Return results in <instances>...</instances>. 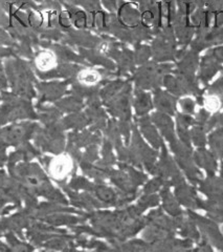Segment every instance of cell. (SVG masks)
Returning a JSON list of instances; mask_svg holds the SVG:
<instances>
[{
  "instance_id": "cell-1",
  "label": "cell",
  "mask_w": 223,
  "mask_h": 252,
  "mask_svg": "<svg viewBox=\"0 0 223 252\" xmlns=\"http://www.w3.org/2000/svg\"><path fill=\"white\" fill-rule=\"evenodd\" d=\"M171 63L150 62L141 66L134 76L135 83L140 89H159L163 85V79L167 74L173 72Z\"/></svg>"
},
{
  "instance_id": "cell-2",
  "label": "cell",
  "mask_w": 223,
  "mask_h": 252,
  "mask_svg": "<svg viewBox=\"0 0 223 252\" xmlns=\"http://www.w3.org/2000/svg\"><path fill=\"white\" fill-rule=\"evenodd\" d=\"M177 45L172 25L163 27L151 47L154 60L156 62L175 61L177 58Z\"/></svg>"
},
{
  "instance_id": "cell-3",
  "label": "cell",
  "mask_w": 223,
  "mask_h": 252,
  "mask_svg": "<svg viewBox=\"0 0 223 252\" xmlns=\"http://www.w3.org/2000/svg\"><path fill=\"white\" fill-rule=\"evenodd\" d=\"M170 146L178 167L185 172L186 177L191 183L193 185H198L202 180V175L194 161L192 146L185 144L179 139L173 141L172 143H170Z\"/></svg>"
},
{
  "instance_id": "cell-4",
  "label": "cell",
  "mask_w": 223,
  "mask_h": 252,
  "mask_svg": "<svg viewBox=\"0 0 223 252\" xmlns=\"http://www.w3.org/2000/svg\"><path fill=\"white\" fill-rule=\"evenodd\" d=\"M187 216L198 226L202 238H204L217 248L223 250V235L213 220L197 215L195 211H193V209H188Z\"/></svg>"
},
{
  "instance_id": "cell-5",
  "label": "cell",
  "mask_w": 223,
  "mask_h": 252,
  "mask_svg": "<svg viewBox=\"0 0 223 252\" xmlns=\"http://www.w3.org/2000/svg\"><path fill=\"white\" fill-rule=\"evenodd\" d=\"M223 42V27H208L196 29V36L190 43V49L196 53L208 49V47L218 45Z\"/></svg>"
},
{
  "instance_id": "cell-6",
  "label": "cell",
  "mask_w": 223,
  "mask_h": 252,
  "mask_svg": "<svg viewBox=\"0 0 223 252\" xmlns=\"http://www.w3.org/2000/svg\"><path fill=\"white\" fill-rule=\"evenodd\" d=\"M162 147V158L156 168V172L159 177L166 181V184L168 186H175L184 182L185 178L182 176L176 161H175V159L173 160V158L169 155L168 151H167V148L164 145Z\"/></svg>"
},
{
  "instance_id": "cell-7",
  "label": "cell",
  "mask_w": 223,
  "mask_h": 252,
  "mask_svg": "<svg viewBox=\"0 0 223 252\" xmlns=\"http://www.w3.org/2000/svg\"><path fill=\"white\" fill-rule=\"evenodd\" d=\"M139 12L141 22L153 33L157 34L163 29L162 2L157 0H139Z\"/></svg>"
},
{
  "instance_id": "cell-8",
  "label": "cell",
  "mask_w": 223,
  "mask_h": 252,
  "mask_svg": "<svg viewBox=\"0 0 223 252\" xmlns=\"http://www.w3.org/2000/svg\"><path fill=\"white\" fill-rule=\"evenodd\" d=\"M176 66L173 69V74L189 78H197L196 73L199 67L198 53L193 50L182 47L177 52Z\"/></svg>"
},
{
  "instance_id": "cell-9",
  "label": "cell",
  "mask_w": 223,
  "mask_h": 252,
  "mask_svg": "<svg viewBox=\"0 0 223 252\" xmlns=\"http://www.w3.org/2000/svg\"><path fill=\"white\" fill-rule=\"evenodd\" d=\"M172 27L175 37H176L177 44L181 47H187L190 45L195 35L196 28L193 26L189 16L177 12L172 22Z\"/></svg>"
},
{
  "instance_id": "cell-10",
  "label": "cell",
  "mask_w": 223,
  "mask_h": 252,
  "mask_svg": "<svg viewBox=\"0 0 223 252\" xmlns=\"http://www.w3.org/2000/svg\"><path fill=\"white\" fill-rule=\"evenodd\" d=\"M130 84L125 83L123 88L106 102L111 114L128 119L130 117Z\"/></svg>"
},
{
  "instance_id": "cell-11",
  "label": "cell",
  "mask_w": 223,
  "mask_h": 252,
  "mask_svg": "<svg viewBox=\"0 0 223 252\" xmlns=\"http://www.w3.org/2000/svg\"><path fill=\"white\" fill-rule=\"evenodd\" d=\"M174 195L178 203L188 209H200L201 201L198 198L196 189L188 185L185 181L174 186Z\"/></svg>"
},
{
  "instance_id": "cell-12",
  "label": "cell",
  "mask_w": 223,
  "mask_h": 252,
  "mask_svg": "<svg viewBox=\"0 0 223 252\" xmlns=\"http://www.w3.org/2000/svg\"><path fill=\"white\" fill-rule=\"evenodd\" d=\"M221 68V63L210 52H208L201 58V61L199 62V73L197 77L198 81L206 85Z\"/></svg>"
},
{
  "instance_id": "cell-13",
  "label": "cell",
  "mask_w": 223,
  "mask_h": 252,
  "mask_svg": "<svg viewBox=\"0 0 223 252\" xmlns=\"http://www.w3.org/2000/svg\"><path fill=\"white\" fill-rule=\"evenodd\" d=\"M199 190L204 193L210 200L223 201V179L209 176L199 182Z\"/></svg>"
},
{
  "instance_id": "cell-14",
  "label": "cell",
  "mask_w": 223,
  "mask_h": 252,
  "mask_svg": "<svg viewBox=\"0 0 223 252\" xmlns=\"http://www.w3.org/2000/svg\"><path fill=\"white\" fill-rule=\"evenodd\" d=\"M117 12L118 19L127 27L134 28L142 23L140 12L132 3L119 1Z\"/></svg>"
},
{
  "instance_id": "cell-15",
  "label": "cell",
  "mask_w": 223,
  "mask_h": 252,
  "mask_svg": "<svg viewBox=\"0 0 223 252\" xmlns=\"http://www.w3.org/2000/svg\"><path fill=\"white\" fill-rule=\"evenodd\" d=\"M177 97L170 94L169 92H165L157 89L154 94V105L159 112L173 116L176 114L177 107Z\"/></svg>"
},
{
  "instance_id": "cell-16",
  "label": "cell",
  "mask_w": 223,
  "mask_h": 252,
  "mask_svg": "<svg viewBox=\"0 0 223 252\" xmlns=\"http://www.w3.org/2000/svg\"><path fill=\"white\" fill-rule=\"evenodd\" d=\"M193 158L198 167L203 168L209 176L215 175L217 170V158L212 152L206 151L204 147H199L193 154Z\"/></svg>"
},
{
  "instance_id": "cell-17",
  "label": "cell",
  "mask_w": 223,
  "mask_h": 252,
  "mask_svg": "<svg viewBox=\"0 0 223 252\" xmlns=\"http://www.w3.org/2000/svg\"><path fill=\"white\" fill-rule=\"evenodd\" d=\"M152 120L158 126V128L161 129L164 137L169 141V143H172L173 141L177 139L174 129V123L170 115L157 112L152 115Z\"/></svg>"
},
{
  "instance_id": "cell-18",
  "label": "cell",
  "mask_w": 223,
  "mask_h": 252,
  "mask_svg": "<svg viewBox=\"0 0 223 252\" xmlns=\"http://www.w3.org/2000/svg\"><path fill=\"white\" fill-rule=\"evenodd\" d=\"M184 239H190L193 242H199L201 239V234L197 229V225L188 216L185 218L181 216L178 218L177 231Z\"/></svg>"
},
{
  "instance_id": "cell-19",
  "label": "cell",
  "mask_w": 223,
  "mask_h": 252,
  "mask_svg": "<svg viewBox=\"0 0 223 252\" xmlns=\"http://www.w3.org/2000/svg\"><path fill=\"white\" fill-rule=\"evenodd\" d=\"M194 125V118L184 113H176V127L178 139L185 144L191 146L190 126Z\"/></svg>"
},
{
  "instance_id": "cell-20",
  "label": "cell",
  "mask_w": 223,
  "mask_h": 252,
  "mask_svg": "<svg viewBox=\"0 0 223 252\" xmlns=\"http://www.w3.org/2000/svg\"><path fill=\"white\" fill-rule=\"evenodd\" d=\"M76 78L78 84L84 86H98L105 78V74L94 68H82L79 69Z\"/></svg>"
},
{
  "instance_id": "cell-21",
  "label": "cell",
  "mask_w": 223,
  "mask_h": 252,
  "mask_svg": "<svg viewBox=\"0 0 223 252\" xmlns=\"http://www.w3.org/2000/svg\"><path fill=\"white\" fill-rule=\"evenodd\" d=\"M193 241L190 239H176L173 236L167 238L161 242H157V250H168V251H186L193 248Z\"/></svg>"
},
{
  "instance_id": "cell-22",
  "label": "cell",
  "mask_w": 223,
  "mask_h": 252,
  "mask_svg": "<svg viewBox=\"0 0 223 252\" xmlns=\"http://www.w3.org/2000/svg\"><path fill=\"white\" fill-rule=\"evenodd\" d=\"M170 186H167L162 190V198L164 203V209L173 218H179L184 216V212L181 210L180 204L178 203L175 195L171 192Z\"/></svg>"
},
{
  "instance_id": "cell-23",
  "label": "cell",
  "mask_w": 223,
  "mask_h": 252,
  "mask_svg": "<svg viewBox=\"0 0 223 252\" xmlns=\"http://www.w3.org/2000/svg\"><path fill=\"white\" fill-rule=\"evenodd\" d=\"M163 85L167 89V91L174 94L175 97H182L186 96V94H189L186 84L173 73L167 74L164 77Z\"/></svg>"
},
{
  "instance_id": "cell-24",
  "label": "cell",
  "mask_w": 223,
  "mask_h": 252,
  "mask_svg": "<svg viewBox=\"0 0 223 252\" xmlns=\"http://www.w3.org/2000/svg\"><path fill=\"white\" fill-rule=\"evenodd\" d=\"M200 209L206 211V214L215 222L223 223V201L208 200L201 201Z\"/></svg>"
},
{
  "instance_id": "cell-25",
  "label": "cell",
  "mask_w": 223,
  "mask_h": 252,
  "mask_svg": "<svg viewBox=\"0 0 223 252\" xmlns=\"http://www.w3.org/2000/svg\"><path fill=\"white\" fill-rule=\"evenodd\" d=\"M209 144L213 155L221 159L223 158V127L214 130L209 136Z\"/></svg>"
},
{
  "instance_id": "cell-26",
  "label": "cell",
  "mask_w": 223,
  "mask_h": 252,
  "mask_svg": "<svg viewBox=\"0 0 223 252\" xmlns=\"http://www.w3.org/2000/svg\"><path fill=\"white\" fill-rule=\"evenodd\" d=\"M134 107L138 115H145L148 112H150L153 107V103L152 100H151L150 94L141 91L137 92L134 99Z\"/></svg>"
},
{
  "instance_id": "cell-27",
  "label": "cell",
  "mask_w": 223,
  "mask_h": 252,
  "mask_svg": "<svg viewBox=\"0 0 223 252\" xmlns=\"http://www.w3.org/2000/svg\"><path fill=\"white\" fill-rule=\"evenodd\" d=\"M70 37L75 42L86 47H100L103 43V40H101V39L88 33H85V32H71Z\"/></svg>"
},
{
  "instance_id": "cell-28",
  "label": "cell",
  "mask_w": 223,
  "mask_h": 252,
  "mask_svg": "<svg viewBox=\"0 0 223 252\" xmlns=\"http://www.w3.org/2000/svg\"><path fill=\"white\" fill-rule=\"evenodd\" d=\"M140 125H141L142 132L145 133L146 137L149 139V141L156 148H159V147H162L164 145L161 137H159L155 127L152 124H151V122L149 121L148 118H144V119H141L140 120Z\"/></svg>"
},
{
  "instance_id": "cell-29",
  "label": "cell",
  "mask_w": 223,
  "mask_h": 252,
  "mask_svg": "<svg viewBox=\"0 0 223 252\" xmlns=\"http://www.w3.org/2000/svg\"><path fill=\"white\" fill-rule=\"evenodd\" d=\"M68 14L70 16L71 23H74L77 28L83 29L88 27V15L85 12L74 6H68Z\"/></svg>"
},
{
  "instance_id": "cell-30",
  "label": "cell",
  "mask_w": 223,
  "mask_h": 252,
  "mask_svg": "<svg viewBox=\"0 0 223 252\" xmlns=\"http://www.w3.org/2000/svg\"><path fill=\"white\" fill-rule=\"evenodd\" d=\"M82 54L88 59L90 62L94 63V64H99L104 66L109 69H113L114 64L109 59L105 58L102 54L95 52V51H89V50H82Z\"/></svg>"
},
{
  "instance_id": "cell-31",
  "label": "cell",
  "mask_w": 223,
  "mask_h": 252,
  "mask_svg": "<svg viewBox=\"0 0 223 252\" xmlns=\"http://www.w3.org/2000/svg\"><path fill=\"white\" fill-rule=\"evenodd\" d=\"M205 129L200 125L194 124L192 128L190 129V137L191 141L197 146V147H204L206 144V137H205Z\"/></svg>"
},
{
  "instance_id": "cell-32",
  "label": "cell",
  "mask_w": 223,
  "mask_h": 252,
  "mask_svg": "<svg viewBox=\"0 0 223 252\" xmlns=\"http://www.w3.org/2000/svg\"><path fill=\"white\" fill-rule=\"evenodd\" d=\"M150 56H152V51L147 45H138L134 54V60L139 64H142L148 61Z\"/></svg>"
},
{
  "instance_id": "cell-33",
  "label": "cell",
  "mask_w": 223,
  "mask_h": 252,
  "mask_svg": "<svg viewBox=\"0 0 223 252\" xmlns=\"http://www.w3.org/2000/svg\"><path fill=\"white\" fill-rule=\"evenodd\" d=\"M175 3H176L177 12L184 15L191 16V14L196 10L193 0H175Z\"/></svg>"
},
{
  "instance_id": "cell-34",
  "label": "cell",
  "mask_w": 223,
  "mask_h": 252,
  "mask_svg": "<svg viewBox=\"0 0 223 252\" xmlns=\"http://www.w3.org/2000/svg\"><path fill=\"white\" fill-rule=\"evenodd\" d=\"M179 106L181 112L184 114H188V115H193L195 113V101L190 98V97H185V98H181L179 101Z\"/></svg>"
},
{
  "instance_id": "cell-35",
  "label": "cell",
  "mask_w": 223,
  "mask_h": 252,
  "mask_svg": "<svg viewBox=\"0 0 223 252\" xmlns=\"http://www.w3.org/2000/svg\"><path fill=\"white\" fill-rule=\"evenodd\" d=\"M70 1L76 3V4L82 5L87 11H89V12L99 11L101 9L100 0H70Z\"/></svg>"
},
{
  "instance_id": "cell-36",
  "label": "cell",
  "mask_w": 223,
  "mask_h": 252,
  "mask_svg": "<svg viewBox=\"0 0 223 252\" xmlns=\"http://www.w3.org/2000/svg\"><path fill=\"white\" fill-rule=\"evenodd\" d=\"M210 112L208 109H200L199 112L196 114V117L194 118V124L196 125H200L202 127H205L206 123H208L210 119Z\"/></svg>"
},
{
  "instance_id": "cell-37",
  "label": "cell",
  "mask_w": 223,
  "mask_h": 252,
  "mask_svg": "<svg viewBox=\"0 0 223 252\" xmlns=\"http://www.w3.org/2000/svg\"><path fill=\"white\" fill-rule=\"evenodd\" d=\"M206 9L210 11H220L223 10V0H206Z\"/></svg>"
},
{
  "instance_id": "cell-38",
  "label": "cell",
  "mask_w": 223,
  "mask_h": 252,
  "mask_svg": "<svg viewBox=\"0 0 223 252\" xmlns=\"http://www.w3.org/2000/svg\"><path fill=\"white\" fill-rule=\"evenodd\" d=\"M162 185H167V184H166V181H165L163 178L155 179V180H153L152 182H151V183L147 186L146 190L149 191V192L155 191V190H157V189H158L159 187H161ZM167 186H168V185H167Z\"/></svg>"
},
{
  "instance_id": "cell-39",
  "label": "cell",
  "mask_w": 223,
  "mask_h": 252,
  "mask_svg": "<svg viewBox=\"0 0 223 252\" xmlns=\"http://www.w3.org/2000/svg\"><path fill=\"white\" fill-rule=\"evenodd\" d=\"M64 105L68 109H79V108L82 107V102L80 101L79 99L70 98V99H67L64 102Z\"/></svg>"
},
{
  "instance_id": "cell-40",
  "label": "cell",
  "mask_w": 223,
  "mask_h": 252,
  "mask_svg": "<svg viewBox=\"0 0 223 252\" xmlns=\"http://www.w3.org/2000/svg\"><path fill=\"white\" fill-rule=\"evenodd\" d=\"M209 52L222 64V63H223V46L215 47V49L210 50Z\"/></svg>"
},
{
  "instance_id": "cell-41",
  "label": "cell",
  "mask_w": 223,
  "mask_h": 252,
  "mask_svg": "<svg viewBox=\"0 0 223 252\" xmlns=\"http://www.w3.org/2000/svg\"><path fill=\"white\" fill-rule=\"evenodd\" d=\"M101 1L105 5L106 9H108L110 12H114L117 10L118 7L117 0H101Z\"/></svg>"
},
{
  "instance_id": "cell-42",
  "label": "cell",
  "mask_w": 223,
  "mask_h": 252,
  "mask_svg": "<svg viewBox=\"0 0 223 252\" xmlns=\"http://www.w3.org/2000/svg\"><path fill=\"white\" fill-rule=\"evenodd\" d=\"M198 244H199V245L197 246V248L194 249L195 251H203V252H205V251H212V247L210 246V243L206 241L204 238H202L201 242L199 241Z\"/></svg>"
},
{
  "instance_id": "cell-43",
  "label": "cell",
  "mask_w": 223,
  "mask_h": 252,
  "mask_svg": "<svg viewBox=\"0 0 223 252\" xmlns=\"http://www.w3.org/2000/svg\"><path fill=\"white\" fill-rule=\"evenodd\" d=\"M193 2H194L196 9H197V7H204L206 0H193Z\"/></svg>"
},
{
  "instance_id": "cell-44",
  "label": "cell",
  "mask_w": 223,
  "mask_h": 252,
  "mask_svg": "<svg viewBox=\"0 0 223 252\" xmlns=\"http://www.w3.org/2000/svg\"><path fill=\"white\" fill-rule=\"evenodd\" d=\"M217 118H218L217 125H220L223 127V113L222 114H217Z\"/></svg>"
},
{
  "instance_id": "cell-45",
  "label": "cell",
  "mask_w": 223,
  "mask_h": 252,
  "mask_svg": "<svg viewBox=\"0 0 223 252\" xmlns=\"http://www.w3.org/2000/svg\"><path fill=\"white\" fill-rule=\"evenodd\" d=\"M218 97H219V99H220V101H221V106H223V93L220 94Z\"/></svg>"
},
{
  "instance_id": "cell-46",
  "label": "cell",
  "mask_w": 223,
  "mask_h": 252,
  "mask_svg": "<svg viewBox=\"0 0 223 252\" xmlns=\"http://www.w3.org/2000/svg\"><path fill=\"white\" fill-rule=\"evenodd\" d=\"M163 2H175V0H162Z\"/></svg>"
},
{
  "instance_id": "cell-47",
  "label": "cell",
  "mask_w": 223,
  "mask_h": 252,
  "mask_svg": "<svg viewBox=\"0 0 223 252\" xmlns=\"http://www.w3.org/2000/svg\"><path fill=\"white\" fill-rule=\"evenodd\" d=\"M221 178L223 179V162L221 164Z\"/></svg>"
},
{
  "instance_id": "cell-48",
  "label": "cell",
  "mask_w": 223,
  "mask_h": 252,
  "mask_svg": "<svg viewBox=\"0 0 223 252\" xmlns=\"http://www.w3.org/2000/svg\"><path fill=\"white\" fill-rule=\"evenodd\" d=\"M221 73H222V76H223V68H222V70H221Z\"/></svg>"
},
{
  "instance_id": "cell-49",
  "label": "cell",
  "mask_w": 223,
  "mask_h": 252,
  "mask_svg": "<svg viewBox=\"0 0 223 252\" xmlns=\"http://www.w3.org/2000/svg\"><path fill=\"white\" fill-rule=\"evenodd\" d=\"M133 1H137V0H133Z\"/></svg>"
}]
</instances>
